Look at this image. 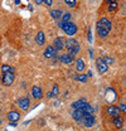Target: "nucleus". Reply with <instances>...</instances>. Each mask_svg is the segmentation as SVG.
<instances>
[{
  "label": "nucleus",
  "mask_w": 126,
  "mask_h": 131,
  "mask_svg": "<svg viewBox=\"0 0 126 131\" xmlns=\"http://www.w3.org/2000/svg\"><path fill=\"white\" fill-rule=\"evenodd\" d=\"M97 24H100V25H102L103 28H106L109 32L111 30V28H112V24H111V21L107 19V18H101L98 21H97Z\"/></svg>",
  "instance_id": "obj_11"
},
{
  "label": "nucleus",
  "mask_w": 126,
  "mask_h": 131,
  "mask_svg": "<svg viewBox=\"0 0 126 131\" xmlns=\"http://www.w3.org/2000/svg\"><path fill=\"white\" fill-rule=\"evenodd\" d=\"M1 72H3V73H8V72L14 73L15 69H14V67H12V66H9V64H3L1 66Z\"/></svg>",
  "instance_id": "obj_21"
},
{
  "label": "nucleus",
  "mask_w": 126,
  "mask_h": 131,
  "mask_svg": "<svg viewBox=\"0 0 126 131\" xmlns=\"http://www.w3.org/2000/svg\"><path fill=\"white\" fill-rule=\"evenodd\" d=\"M35 43L38 46H43L46 43V35L43 32H39L37 35H35Z\"/></svg>",
  "instance_id": "obj_15"
},
{
  "label": "nucleus",
  "mask_w": 126,
  "mask_h": 131,
  "mask_svg": "<svg viewBox=\"0 0 126 131\" xmlns=\"http://www.w3.org/2000/svg\"><path fill=\"white\" fill-rule=\"evenodd\" d=\"M85 67H86V66H85V61H83V59H77V61H76V68H77L78 72H82V71L85 69Z\"/></svg>",
  "instance_id": "obj_22"
},
{
  "label": "nucleus",
  "mask_w": 126,
  "mask_h": 131,
  "mask_svg": "<svg viewBox=\"0 0 126 131\" xmlns=\"http://www.w3.org/2000/svg\"><path fill=\"white\" fill-rule=\"evenodd\" d=\"M8 120H9L10 122H16V121L19 120V114H18L16 111H10V112L8 114Z\"/></svg>",
  "instance_id": "obj_19"
},
{
  "label": "nucleus",
  "mask_w": 126,
  "mask_h": 131,
  "mask_svg": "<svg viewBox=\"0 0 126 131\" xmlns=\"http://www.w3.org/2000/svg\"><path fill=\"white\" fill-rule=\"evenodd\" d=\"M62 15H63L62 10H52L50 12V16L53 19H59V18H62Z\"/></svg>",
  "instance_id": "obj_23"
},
{
  "label": "nucleus",
  "mask_w": 126,
  "mask_h": 131,
  "mask_svg": "<svg viewBox=\"0 0 126 131\" xmlns=\"http://www.w3.org/2000/svg\"><path fill=\"white\" fill-rule=\"evenodd\" d=\"M58 92H59V88H58V84H53V88L50 92H48L47 97L48 98H54L58 96Z\"/></svg>",
  "instance_id": "obj_18"
},
{
  "label": "nucleus",
  "mask_w": 126,
  "mask_h": 131,
  "mask_svg": "<svg viewBox=\"0 0 126 131\" xmlns=\"http://www.w3.org/2000/svg\"><path fill=\"white\" fill-rule=\"evenodd\" d=\"M105 1H106V3H107V4H111V3H115V1H116V0H105Z\"/></svg>",
  "instance_id": "obj_35"
},
{
  "label": "nucleus",
  "mask_w": 126,
  "mask_h": 131,
  "mask_svg": "<svg viewBox=\"0 0 126 131\" xmlns=\"http://www.w3.org/2000/svg\"><path fill=\"white\" fill-rule=\"evenodd\" d=\"M0 124H1V118H0Z\"/></svg>",
  "instance_id": "obj_38"
},
{
  "label": "nucleus",
  "mask_w": 126,
  "mask_h": 131,
  "mask_svg": "<svg viewBox=\"0 0 126 131\" xmlns=\"http://www.w3.org/2000/svg\"><path fill=\"white\" fill-rule=\"evenodd\" d=\"M34 3L37 5H40V4H43V0H34Z\"/></svg>",
  "instance_id": "obj_33"
},
{
  "label": "nucleus",
  "mask_w": 126,
  "mask_h": 131,
  "mask_svg": "<svg viewBox=\"0 0 126 131\" xmlns=\"http://www.w3.org/2000/svg\"><path fill=\"white\" fill-rule=\"evenodd\" d=\"M78 52H79V44H77V46H75L72 49L68 50V54H71V56H76Z\"/></svg>",
  "instance_id": "obj_25"
},
{
  "label": "nucleus",
  "mask_w": 126,
  "mask_h": 131,
  "mask_svg": "<svg viewBox=\"0 0 126 131\" xmlns=\"http://www.w3.org/2000/svg\"><path fill=\"white\" fill-rule=\"evenodd\" d=\"M43 3H44L47 6H50V5H52V3H53V0H43Z\"/></svg>",
  "instance_id": "obj_31"
},
{
  "label": "nucleus",
  "mask_w": 126,
  "mask_h": 131,
  "mask_svg": "<svg viewBox=\"0 0 126 131\" xmlns=\"http://www.w3.org/2000/svg\"><path fill=\"white\" fill-rule=\"evenodd\" d=\"M63 25H64V23H63L62 20H61V21H58V27H59V28H63Z\"/></svg>",
  "instance_id": "obj_34"
},
{
  "label": "nucleus",
  "mask_w": 126,
  "mask_h": 131,
  "mask_svg": "<svg viewBox=\"0 0 126 131\" xmlns=\"http://www.w3.org/2000/svg\"><path fill=\"white\" fill-rule=\"evenodd\" d=\"M78 43H77V40L76 39H73V38H69V39H64V48H67L68 50L69 49H72L75 46H77Z\"/></svg>",
  "instance_id": "obj_14"
},
{
  "label": "nucleus",
  "mask_w": 126,
  "mask_h": 131,
  "mask_svg": "<svg viewBox=\"0 0 126 131\" xmlns=\"http://www.w3.org/2000/svg\"><path fill=\"white\" fill-rule=\"evenodd\" d=\"M82 124L86 126V127H91L94 125V116L93 114H86L83 120H82Z\"/></svg>",
  "instance_id": "obj_4"
},
{
  "label": "nucleus",
  "mask_w": 126,
  "mask_h": 131,
  "mask_svg": "<svg viewBox=\"0 0 126 131\" xmlns=\"http://www.w3.org/2000/svg\"><path fill=\"white\" fill-rule=\"evenodd\" d=\"M97 34H98L100 38H106L107 34H109V30H107L106 28H103L102 25L97 24Z\"/></svg>",
  "instance_id": "obj_16"
},
{
  "label": "nucleus",
  "mask_w": 126,
  "mask_h": 131,
  "mask_svg": "<svg viewBox=\"0 0 126 131\" xmlns=\"http://www.w3.org/2000/svg\"><path fill=\"white\" fill-rule=\"evenodd\" d=\"M71 19H72V15H71L69 13H64L62 15V18H61V20H62L63 23H69Z\"/></svg>",
  "instance_id": "obj_24"
},
{
  "label": "nucleus",
  "mask_w": 126,
  "mask_h": 131,
  "mask_svg": "<svg viewBox=\"0 0 126 131\" xmlns=\"http://www.w3.org/2000/svg\"><path fill=\"white\" fill-rule=\"evenodd\" d=\"M32 96L35 98V100H39V98L43 97V91L39 86H33L32 88Z\"/></svg>",
  "instance_id": "obj_8"
},
{
  "label": "nucleus",
  "mask_w": 126,
  "mask_h": 131,
  "mask_svg": "<svg viewBox=\"0 0 126 131\" xmlns=\"http://www.w3.org/2000/svg\"><path fill=\"white\" fill-rule=\"evenodd\" d=\"M56 56H57V49L53 46H48L44 50V57L46 58H54Z\"/></svg>",
  "instance_id": "obj_7"
},
{
  "label": "nucleus",
  "mask_w": 126,
  "mask_h": 131,
  "mask_svg": "<svg viewBox=\"0 0 126 131\" xmlns=\"http://www.w3.org/2000/svg\"><path fill=\"white\" fill-rule=\"evenodd\" d=\"M103 61H105L107 64H112V63H113V59L110 58V57H105V58H103Z\"/></svg>",
  "instance_id": "obj_29"
},
{
  "label": "nucleus",
  "mask_w": 126,
  "mask_h": 131,
  "mask_svg": "<svg viewBox=\"0 0 126 131\" xmlns=\"http://www.w3.org/2000/svg\"><path fill=\"white\" fill-rule=\"evenodd\" d=\"M107 114L110 115V116H120L121 114V110H120V107H117V106H109L107 107Z\"/></svg>",
  "instance_id": "obj_10"
},
{
  "label": "nucleus",
  "mask_w": 126,
  "mask_h": 131,
  "mask_svg": "<svg viewBox=\"0 0 126 131\" xmlns=\"http://www.w3.org/2000/svg\"><path fill=\"white\" fill-rule=\"evenodd\" d=\"M10 126H13V127H15V126H16V124H15V122H12V124H10Z\"/></svg>",
  "instance_id": "obj_37"
},
{
  "label": "nucleus",
  "mask_w": 126,
  "mask_h": 131,
  "mask_svg": "<svg viewBox=\"0 0 126 131\" xmlns=\"http://www.w3.org/2000/svg\"><path fill=\"white\" fill-rule=\"evenodd\" d=\"M18 105L22 110H28L29 106H30V101H29L28 97H22L18 100Z\"/></svg>",
  "instance_id": "obj_6"
},
{
  "label": "nucleus",
  "mask_w": 126,
  "mask_h": 131,
  "mask_svg": "<svg viewBox=\"0 0 126 131\" xmlns=\"http://www.w3.org/2000/svg\"><path fill=\"white\" fill-rule=\"evenodd\" d=\"M116 9H117V3L116 1L109 4V12H116Z\"/></svg>",
  "instance_id": "obj_27"
},
{
  "label": "nucleus",
  "mask_w": 126,
  "mask_h": 131,
  "mask_svg": "<svg viewBox=\"0 0 126 131\" xmlns=\"http://www.w3.org/2000/svg\"><path fill=\"white\" fill-rule=\"evenodd\" d=\"M66 4L69 6V8H75L76 6V0H64Z\"/></svg>",
  "instance_id": "obj_28"
},
{
  "label": "nucleus",
  "mask_w": 126,
  "mask_h": 131,
  "mask_svg": "<svg viewBox=\"0 0 126 131\" xmlns=\"http://www.w3.org/2000/svg\"><path fill=\"white\" fill-rule=\"evenodd\" d=\"M53 47L57 49V50H62L64 48V38H62V37L56 38L54 39V43H53Z\"/></svg>",
  "instance_id": "obj_9"
},
{
  "label": "nucleus",
  "mask_w": 126,
  "mask_h": 131,
  "mask_svg": "<svg viewBox=\"0 0 126 131\" xmlns=\"http://www.w3.org/2000/svg\"><path fill=\"white\" fill-rule=\"evenodd\" d=\"M85 115H86V112L83 111V108H78V110H75V111H73L72 117H73L75 121H77V122L81 124L82 120H83V117H85Z\"/></svg>",
  "instance_id": "obj_5"
},
{
  "label": "nucleus",
  "mask_w": 126,
  "mask_h": 131,
  "mask_svg": "<svg viewBox=\"0 0 126 131\" xmlns=\"http://www.w3.org/2000/svg\"><path fill=\"white\" fill-rule=\"evenodd\" d=\"M120 110H121V111H124V112L126 114V105H125V103L120 105Z\"/></svg>",
  "instance_id": "obj_32"
},
{
  "label": "nucleus",
  "mask_w": 126,
  "mask_h": 131,
  "mask_svg": "<svg viewBox=\"0 0 126 131\" xmlns=\"http://www.w3.org/2000/svg\"><path fill=\"white\" fill-rule=\"evenodd\" d=\"M14 78H15V76H14V73H12V72L3 73V77H1V83H3L4 86L9 87V86H12V84H13Z\"/></svg>",
  "instance_id": "obj_1"
},
{
  "label": "nucleus",
  "mask_w": 126,
  "mask_h": 131,
  "mask_svg": "<svg viewBox=\"0 0 126 131\" xmlns=\"http://www.w3.org/2000/svg\"><path fill=\"white\" fill-rule=\"evenodd\" d=\"M122 124H124V121H122V118H121L120 116H115V117H113V125H115L117 129H121V127H122Z\"/></svg>",
  "instance_id": "obj_20"
},
{
  "label": "nucleus",
  "mask_w": 126,
  "mask_h": 131,
  "mask_svg": "<svg viewBox=\"0 0 126 131\" xmlns=\"http://www.w3.org/2000/svg\"><path fill=\"white\" fill-rule=\"evenodd\" d=\"M59 61L64 63V64H71L72 62H73V56H71V54H62L61 57H59Z\"/></svg>",
  "instance_id": "obj_13"
},
{
  "label": "nucleus",
  "mask_w": 126,
  "mask_h": 131,
  "mask_svg": "<svg viewBox=\"0 0 126 131\" xmlns=\"http://www.w3.org/2000/svg\"><path fill=\"white\" fill-rule=\"evenodd\" d=\"M106 98H107L109 102H113L116 100V93H115V91L112 88H107V91H106Z\"/></svg>",
  "instance_id": "obj_17"
},
{
  "label": "nucleus",
  "mask_w": 126,
  "mask_h": 131,
  "mask_svg": "<svg viewBox=\"0 0 126 131\" xmlns=\"http://www.w3.org/2000/svg\"><path fill=\"white\" fill-rule=\"evenodd\" d=\"M62 29L64 30V33H66L67 35H75V34L77 33V25L73 24L72 21H69V23H64V25H63Z\"/></svg>",
  "instance_id": "obj_2"
},
{
  "label": "nucleus",
  "mask_w": 126,
  "mask_h": 131,
  "mask_svg": "<svg viewBox=\"0 0 126 131\" xmlns=\"http://www.w3.org/2000/svg\"><path fill=\"white\" fill-rule=\"evenodd\" d=\"M96 67H97V69H98L100 73H105L109 69V64L103 61V58H97L96 59Z\"/></svg>",
  "instance_id": "obj_3"
},
{
  "label": "nucleus",
  "mask_w": 126,
  "mask_h": 131,
  "mask_svg": "<svg viewBox=\"0 0 126 131\" xmlns=\"http://www.w3.org/2000/svg\"><path fill=\"white\" fill-rule=\"evenodd\" d=\"M87 77H92V71H88V73H87Z\"/></svg>",
  "instance_id": "obj_36"
},
{
  "label": "nucleus",
  "mask_w": 126,
  "mask_h": 131,
  "mask_svg": "<svg viewBox=\"0 0 126 131\" xmlns=\"http://www.w3.org/2000/svg\"><path fill=\"white\" fill-rule=\"evenodd\" d=\"M87 38H88V42L91 43V42H92V33H91V29L87 30Z\"/></svg>",
  "instance_id": "obj_30"
},
{
  "label": "nucleus",
  "mask_w": 126,
  "mask_h": 131,
  "mask_svg": "<svg viewBox=\"0 0 126 131\" xmlns=\"http://www.w3.org/2000/svg\"><path fill=\"white\" fill-rule=\"evenodd\" d=\"M0 81H1V78H0Z\"/></svg>",
  "instance_id": "obj_39"
},
{
  "label": "nucleus",
  "mask_w": 126,
  "mask_h": 131,
  "mask_svg": "<svg viewBox=\"0 0 126 131\" xmlns=\"http://www.w3.org/2000/svg\"><path fill=\"white\" fill-rule=\"evenodd\" d=\"M86 105H87V101H86V98H81V100H78V101H76V102H73V103H72V108H73V110L83 108Z\"/></svg>",
  "instance_id": "obj_12"
},
{
  "label": "nucleus",
  "mask_w": 126,
  "mask_h": 131,
  "mask_svg": "<svg viewBox=\"0 0 126 131\" xmlns=\"http://www.w3.org/2000/svg\"><path fill=\"white\" fill-rule=\"evenodd\" d=\"M76 80H77V81H79V82L86 83V82H87V74H82V73H81V74H78V76L76 77Z\"/></svg>",
  "instance_id": "obj_26"
}]
</instances>
